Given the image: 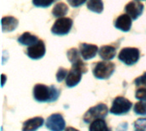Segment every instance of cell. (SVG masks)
I'll use <instances>...</instances> for the list:
<instances>
[{"label": "cell", "instance_id": "26", "mask_svg": "<svg viewBox=\"0 0 146 131\" xmlns=\"http://www.w3.org/2000/svg\"><path fill=\"white\" fill-rule=\"evenodd\" d=\"M135 97L139 100H145L146 101V88H140L136 91Z\"/></svg>", "mask_w": 146, "mask_h": 131}, {"label": "cell", "instance_id": "29", "mask_svg": "<svg viewBox=\"0 0 146 131\" xmlns=\"http://www.w3.org/2000/svg\"><path fill=\"white\" fill-rule=\"evenodd\" d=\"M136 1H140V0H136Z\"/></svg>", "mask_w": 146, "mask_h": 131}, {"label": "cell", "instance_id": "4", "mask_svg": "<svg viewBox=\"0 0 146 131\" xmlns=\"http://www.w3.org/2000/svg\"><path fill=\"white\" fill-rule=\"evenodd\" d=\"M109 112V109L105 104H98L90 108L84 115L83 120L86 124H90L94 120L104 118Z\"/></svg>", "mask_w": 146, "mask_h": 131}, {"label": "cell", "instance_id": "23", "mask_svg": "<svg viewBox=\"0 0 146 131\" xmlns=\"http://www.w3.org/2000/svg\"><path fill=\"white\" fill-rule=\"evenodd\" d=\"M54 1L56 0H33V3L36 7H41V8H47L50 7Z\"/></svg>", "mask_w": 146, "mask_h": 131}, {"label": "cell", "instance_id": "20", "mask_svg": "<svg viewBox=\"0 0 146 131\" xmlns=\"http://www.w3.org/2000/svg\"><path fill=\"white\" fill-rule=\"evenodd\" d=\"M80 52H79V51H78L76 48H71V49H69V50L68 51L67 56H68V60H69L72 63H75V62H77L78 60L80 59Z\"/></svg>", "mask_w": 146, "mask_h": 131}, {"label": "cell", "instance_id": "7", "mask_svg": "<svg viewBox=\"0 0 146 131\" xmlns=\"http://www.w3.org/2000/svg\"><path fill=\"white\" fill-rule=\"evenodd\" d=\"M132 105V102L127 99L124 97H116L113 101L112 106L110 108V112L118 116L127 114L130 111Z\"/></svg>", "mask_w": 146, "mask_h": 131}, {"label": "cell", "instance_id": "10", "mask_svg": "<svg viewBox=\"0 0 146 131\" xmlns=\"http://www.w3.org/2000/svg\"><path fill=\"white\" fill-rule=\"evenodd\" d=\"M125 11L133 20H137L144 11V5L139 1H132L125 6Z\"/></svg>", "mask_w": 146, "mask_h": 131}, {"label": "cell", "instance_id": "27", "mask_svg": "<svg viewBox=\"0 0 146 131\" xmlns=\"http://www.w3.org/2000/svg\"><path fill=\"white\" fill-rule=\"evenodd\" d=\"M68 3L74 8H77L84 4L87 0H67Z\"/></svg>", "mask_w": 146, "mask_h": 131}, {"label": "cell", "instance_id": "5", "mask_svg": "<svg viewBox=\"0 0 146 131\" xmlns=\"http://www.w3.org/2000/svg\"><path fill=\"white\" fill-rule=\"evenodd\" d=\"M73 27V20L68 17H60L51 27V33L55 35H66Z\"/></svg>", "mask_w": 146, "mask_h": 131}, {"label": "cell", "instance_id": "1", "mask_svg": "<svg viewBox=\"0 0 146 131\" xmlns=\"http://www.w3.org/2000/svg\"><path fill=\"white\" fill-rule=\"evenodd\" d=\"M60 96V91L55 86L37 84L33 88V97L38 102H53Z\"/></svg>", "mask_w": 146, "mask_h": 131}, {"label": "cell", "instance_id": "15", "mask_svg": "<svg viewBox=\"0 0 146 131\" xmlns=\"http://www.w3.org/2000/svg\"><path fill=\"white\" fill-rule=\"evenodd\" d=\"M99 56L104 60L110 61L116 55V49L113 45H104L98 51Z\"/></svg>", "mask_w": 146, "mask_h": 131}, {"label": "cell", "instance_id": "22", "mask_svg": "<svg viewBox=\"0 0 146 131\" xmlns=\"http://www.w3.org/2000/svg\"><path fill=\"white\" fill-rule=\"evenodd\" d=\"M134 131H146V118H139L134 122Z\"/></svg>", "mask_w": 146, "mask_h": 131}, {"label": "cell", "instance_id": "6", "mask_svg": "<svg viewBox=\"0 0 146 131\" xmlns=\"http://www.w3.org/2000/svg\"><path fill=\"white\" fill-rule=\"evenodd\" d=\"M140 57V52L138 48L126 47L119 53V59L127 65H133L136 63Z\"/></svg>", "mask_w": 146, "mask_h": 131}, {"label": "cell", "instance_id": "18", "mask_svg": "<svg viewBox=\"0 0 146 131\" xmlns=\"http://www.w3.org/2000/svg\"><path fill=\"white\" fill-rule=\"evenodd\" d=\"M68 11V7L67 6V4H65L64 3H57L53 9H52V15L55 17H63L67 15Z\"/></svg>", "mask_w": 146, "mask_h": 131}, {"label": "cell", "instance_id": "16", "mask_svg": "<svg viewBox=\"0 0 146 131\" xmlns=\"http://www.w3.org/2000/svg\"><path fill=\"white\" fill-rule=\"evenodd\" d=\"M38 41V37L35 35H33L29 32H26V33H22L18 38V42L23 45H32Z\"/></svg>", "mask_w": 146, "mask_h": 131}, {"label": "cell", "instance_id": "3", "mask_svg": "<svg viewBox=\"0 0 146 131\" xmlns=\"http://www.w3.org/2000/svg\"><path fill=\"white\" fill-rule=\"evenodd\" d=\"M115 69V66L113 63L105 60L95 63L92 72L96 78L101 80H106L113 75Z\"/></svg>", "mask_w": 146, "mask_h": 131}, {"label": "cell", "instance_id": "12", "mask_svg": "<svg viewBox=\"0 0 146 131\" xmlns=\"http://www.w3.org/2000/svg\"><path fill=\"white\" fill-rule=\"evenodd\" d=\"M132 18L127 14L121 15L115 21V27L123 32H128L132 27Z\"/></svg>", "mask_w": 146, "mask_h": 131}, {"label": "cell", "instance_id": "28", "mask_svg": "<svg viewBox=\"0 0 146 131\" xmlns=\"http://www.w3.org/2000/svg\"><path fill=\"white\" fill-rule=\"evenodd\" d=\"M65 131H79L78 130H76V129H74V128H72V127H68Z\"/></svg>", "mask_w": 146, "mask_h": 131}, {"label": "cell", "instance_id": "25", "mask_svg": "<svg viewBox=\"0 0 146 131\" xmlns=\"http://www.w3.org/2000/svg\"><path fill=\"white\" fill-rule=\"evenodd\" d=\"M134 84L137 87H144L146 88V72H145L141 76L136 78L134 80Z\"/></svg>", "mask_w": 146, "mask_h": 131}, {"label": "cell", "instance_id": "21", "mask_svg": "<svg viewBox=\"0 0 146 131\" xmlns=\"http://www.w3.org/2000/svg\"><path fill=\"white\" fill-rule=\"evenodd\" d=\"M134 112L138 115H146V101L141 100L135 104L134 106Z\"/></svg>", "mask_w": 146, "mask_h": 131}, {"label": "cell", "instance_id": "2", "mask_svg": "<svg viewBox=\"0 0 146 131\" xmlns=\"http://www.w3.org/2000/svg\"><path fill=\"white\" fill-rule=\"evenodd\" d=\"M87 72V67L81 59L72 63V69L68 71L66 78V85L68 88H73L78 85L81 80L82 74Z\"/></svg>", "mask_w": 146, "mask_h": 131}, {"label": "cell", "instance_id": "19", "mask_svg": "<svg viewBox=\"0 0 146 131\" xmlns=\"http://www.w3.org/2000/svg\"><path fill=\"white\" fill-rule=\"evenodd\" d=\"M87 8L95 13L100 14L104 10V3L103 0H88Z\"/></svg>", "mask_w": 146, "mask_h": 131}, {"label": "cell", "instance_id": "13", "mask_svg": "<svg viewBox=\"0 0 146 131\" xmlns=\"http://www.w3.org/2000/svg\"><path fill=\"white\" fill-rule=\"evenodd\" d=\"M44 124V119L40 117H36L27 120L23 124L22 131H36Z\"/></svg>", "mask_w": 146, "mask_h": 131}, {"label": "cell", "instance_id": "14", "mask_svg": "<svg viewBox=\"0 0 146 131\" xmlns=\"http://www.w3.org/2000/svg\"><path fill=\"white\" fill-rule=\"evenodd\" d=\"M18 26V20L13 16H4L2 18V29L3 32H11Z\"/></svg>", "mask_w": 146, "mask_h": 131}, {"label": "cell", "instance_id": "9", "mask_svg": "<svg viewBox=\"0 0 146 131\" xmlns=\"http://www.w3.org/2000/svg\"><path fill=\"white\" fill-rule=\"evenodd\" d=\"M27 55L32 59L42 58L45 54V45L43 40H38L35 44L29 45L26 51Z\"/></svg>", "mask_w": 146, "mask_h": 131}, {"label": "cell", "instance_id": "17", "mask_svg": "<svg viewBox=\"0 0 146 131\" xmlns=\"http://www.w3.org/2000/svg\"><path fill=\"white\" fill-rule=\"evenodd\" d=\"M89 131H112L110 129L104 118H99L94 120L91 123L89 127Z\"/></svg>", "mask_w": 146, "mask_h": 131}, {"label": "cell", "instance_id": "24", "mask_svg": "<svg viewBox=\"0 0 146 131\" xmlns=\"http://www.w3.org/2000/svg\"><path fill=\"white\" fill-rule=\"evenodd\" d=\"M68 74V70L65 68H59L57 73H56V80L58 82H61L62 80L67 78Z\"/></svg>", "mask_w": 146, "mask_h": 131}, {"label": "cell", "instance_id": "8", "mask_svg": "<svg viewBox=\"0 0 146 131\" xmlns=\"http://www.w3.org/2000/svg\"><path fill=\"white\" fill-rule=\"evenodd\" d=\"M66 126L65 120L61 114L55 113L50 115L46 121V128L50 131H62Z\"/></svg>", "mask_w": 146, "mask_h": 131}, {"label": "cell", "instance_id": "11", "mask_svg": "<svg viewBox=\"0 0 146 131\" xmlns=\"http://www.w3.org/2000/svg\"><path fill=\"white\" fill-rule=\"evenodd\" d=\"M98 47L96 45H92V44H86V43H81L80 45V52L83 59L85 60H89L93 58L98 51Z\"/></svg>", "mask_w": 146, "mask_h": 131}]
</instances>
